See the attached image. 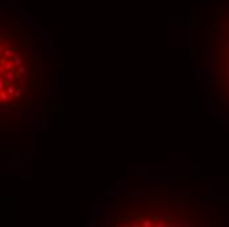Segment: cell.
<instances>
[{"instance_id": "1", "label": "cell", "mask_w": 229, "mask_h": 227, "mask_svg": "<svg viewBox=\"0 0 229 227\" xmlns=\"http://www.w3.org/2000/svg\"><path fill=\"white\" fill-rule=\"evenodd\" d=\"M29 36L16 23L2 30V106L28 108L36 84V59Z\"/></svg>"}, {"instance_id": "2", "label": "cell", "mask_w": 229, "mask_h": 227, "mask_svg": "<svg viewBox=\"0 0 229 227\" xmlns=\"http://www.w3.org/2000/svg\"><path fill=\"white\" fill-rule=\"evenodd\" d=\"M212 97L229 116V0L212 23Z\"/></svg>"}]
</instances>
